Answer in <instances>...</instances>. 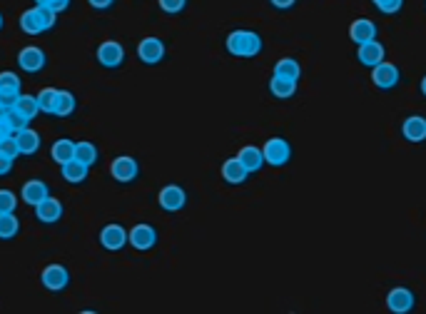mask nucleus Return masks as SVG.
Wrapping results in <instances>:
<instances>
[{
  "label": "nucleus",
  "mask_w": 426,
  "mask_h": 314,
  "mask_svg": "<svg viewBox=\"0 0 426 314\" xmlns=\"http://www.w3.org/2000/svg\"><path fill=\"white\" fill-rule=\"evenodd\" d=\"M155 242H157V230L153 225L140 222L127 232V244H132L137 252H148V249L155 247Z\"/></svg>",
  "instance_id": "5"
},
{
  "label": "nucleus",
  "mask_w": 426,
  "mask_h": 314,
  "mask_svg": "<svg viewBox=\"0 0 426 314\" xmlns=\"http://www.w3.org/2000/svg\"><path fill=\"white\" fill-rule=\"evenodd\" d=\"M224 45L235 58H254L262 53V38L254 30H232Z\"/></svg>",
  "instance_id": "1"
},
{
  "label": "nucleus",
  "mask_w": 426,
  "mask_h": 314,
  "mask_svg": "<svg viewBox=\"0 0 426 314\" xmlns=\"http://www.w3.org/2000/svg\"><path fill=\"white\" fill-rule=\"evenodd\" d=\"M269 3H272L277 11H290V8H295L297 0H269Z\"/></svg>",
  "instance_id": "40"
},
{
  "label": "nucleus",
  "mask_w": 426,
  "mask_h": 314,
  "mask_svg": "<svg viewBox=\"0 0 426 314\" xmlns=\"http://www.w3.org/2000/svg\"><path fill=\"white\" fill-rule=\"evenodd\" d=\"M110 175L115 177L117 182H122V185H127V182H132L140 175V165H137V160L130 157V155H120V157H115L112 165H110Z\"/></svg>",
  "instance_id": "10"
},
{
  "label": "nucleus",
  "mask_w": 426,
  "mask_h": 314,
  "mask_svg": "<svg viewBox=\"0 0 426 314\" xmlns=\"http://www.w3.org/2000/svg\"><path fill=\"white\" fill-rule=\"evenodd\" d=\"M269 93H272L274 98H279V100H287V98H292V95L297 93V83H295V80H287V77L272 75V80H269Z\"/></svg>",
  "instance_id": "26"
},
{
  "label": "nucleus",
  "mask_w": 426,
  "mask_h": 314,
  "mask_svg": "<svg viewBox=\"0 0 426 314\" xmlns=\"http://www.w3.org/2000/svg\"><path fill=\"white\" fill-rule=\"evenodd\" d=\"M20 232V220L15 212H3L0 215V240H13Z\"/></svg>",
  "instance_id": "28"
},
{
  "label": "nucleus",
  "mask_w": 426,
  "mask_h": 314,
  "mask_svg": "<svg viewBox=\"0 0 426 314\" xmlns=\"http://www.w3.org/2000/svg\"><path fill=\"white\" fill-rule=\"evenodd\" d=\"M53 25H55V13L43 6L27 8L20 15V30L25 35H43L48 30H53Z\"/></svg>",
  "instance_id": "2"
},
{
  "label": "nucleus",
  "mask_w": 426,
  "mask_h": 314,
  "mask_svg": "<svg viewBox=\"0 0 426 314\" xmlns=\"http://www.w3.org/2000/svg\"><path fill=\"white\" fill-rule=\"evenodd\" d=\"M272 75L277 77H287V80H295V83H299L302 77V65L295 60V58H282V60L274 63V72Z\"/></svg>",
  "instance_id": "25"
},
{
  "label": "nucleus",
  "mask_w": 426,
  "mask_h": 314,
  "mask_svg": "<svg viewBox=\"0 0 426 314\" xmlns=\"http://www.w3.org/2000/svg\"><path fill=\"white\" fill-rule=\"evenodd\" d=\"M237 160L247 167V172H259L264 167V155H262V148H254V145H247L237 152Z\"/></svg>",
  "instance_id": "20"
},
{
  "label": "nucleus",
  "mask_w": 426,
  "mask_h": 314,
  "mask_svg": "<svg viewBox=\"0 0 426 314\" xmlns=\"http://www.w3.org/2000/svg\"><path fill=\"white\" fill-rule=\"evenodd\" d=\"M349 38H351V43H356V45L377 40V25H374V20H369V18H356V20L349 25Z\"/></svg>",
  "instance_id": "16"
},
{
  "label": "nucleus",
  "mask_w": 426,
  "mask_h": 314,
  "mask_svg": "<svg viewBox=\"0 0 426 314\" xmlns=\"http://www.w3.org/2000/svg\"><path fill=\"white\" fill-rule=\"evenodd\" d=\"M399 77H401V72L394 63L382 60L379 65L372 67V83L377 85L379 90H394L399 85Z\"/></svg>",
  "instance_id": "7"
},
{
  "label": "nucleus",
  "mask_w": 426,
  "mask_h": 314,
  "mask_svg": "<svg viewBox=\"0 0 426 314\" xmlns=\"http://www.w3.org/2000/svg\"><path fill=\"white\" fill-rule=\"evenodd\" d=\"M18 207V195L13 190H0V215L3 212H15Z\"/></svg>",
  "instance_id": "32"
},
{
  "label": "nucleus",
  "mask_w": 426,
  "mask_h": 314,
  "mask_svg": "<svg viewBox=\"0 0 426 314\" xmlns=\"http://www.w3.org/2000/svg\"><path fill=\"white\" fill-rule=\"evenodd\" d=\"M100 244L110 252H117L127 244V230L117 222H110L100 230Z\"/></svg>",
  "instance_id": "11"
},
{
  "label": "nucleus",
  "mask_w": 426,
  "mask_h": 314,
  "mask_svg": "<svg viewBox=\"0 0 426 314\" xmlns=\"http://www.w3.org/2000/svg\"><path fill=\"white\" fill-rule=\"evenodd\" d=\"M40 282L50 292H63L70 284V272H67L65 265H48L40 275Z\"/></svg>",
  "instance_id": "8"
},
{
  "label": "nucleus",
  "mask_w": 426,
  "mask_h": 314,
  "mask_svg": "<svg viewBox=\"0 0 426 314\" xmlns=\"http://www.w3.org/2000/svg\"><path fill=\"white\" fill-rule=\"evenodd\" d=\"M63 202L55 197H48L43 199V202L35 207V217H38V222H43V225H55V222L63 220Z\"/></svg>",
  "instance_id": "15"
},
{
  "label": "nucleus",
  "mask_w": 426,
  "mask_h": 314,
  "mask_svg": "<svg viewBox=\"0 0 426 314\" xmlns=\"http://www.w3.org/2000/svg\"><path fill=\"white\" fill-rule=\"evenodd\" d=\"M421 93H424V95H426V75H424V77H421Z\"/></svg>",
  "instance_id": "43"
},
{
  "label": "nucleus",
  "mask_w": 426,
  "mask_h": 314,
  "mask_svg": "<svg viewBox=\"0 0 426 314\" xmlns=\"http://www.w3.org/2000/svg\"><path fill=\"white\" fill-rule=\"evenodd\" d=\"M3 122H6V127L11 130L13 135H15L18 130H22V127L30 125V120H27V117H22L20 112L15 110V107H8V110H6V117H3Z\"/></svg>",
  "instance_id": "30"
},
{
  "label": "nucleus",
  "mask_w": 426,
  "mask_h": 314,
  "mask_svg": "<svg viewBox=\"0 0 426 314\" xmlns=\"http://www.w3.org/2000/svg\"><path fill=\"white\" fill-rule=\"evenodd\" d=\"M55 95H58V90L55 88H43L35 98H38V107L40 112H45V115H53L55 110Z\"/></svg>",
  "instance_id": "31"
},
{
  "label": "nucleus",
  "mask_w": 426,
  "mask_h": 314,
  "mask_svg": "<svg viewBox=\"0 0 426 314\" xmlns=\"http://www.w3.org/2000/svg\"><path fill=\"white\" fill-rule=\"evenodd\" d=\"M416 304V297L411 289H406V287H394L392 292L387 294V307L392 309L394 314H406L411 312Z\"/></svg>",
  "instance_id": "12"
},
{
  "label": "nucleus",
  "mask_w": 426,
  "mask_h": 314,
  "mask_svg": "<svg viewBox=\"0 0 426 314\" xmlns=\"http://www.w3.org/2000/svg\"><path fill=\"white\" fill-rule=\"evenodd\" d=\"M15 143H18V150H20V155H35L40 150V135L35 133L33 127L27 125L22 127V130H18L15 135Z\"/></svg>",
  "instance_id": "19"
},
{
  "label": "nucleus",
  "mask_w": 426,
  "mask_h": 314,
  "mask_svg": "<svg viewBox=\"0 0 426 314\" xmlns=\"http://www.w3.org/2000/svg\"><path fill=\"white\" fill-rule=\"evenodd\" d=\"M20 197H22V202L30 204V207H38L43 199L50 197V188L43 180H27L20 190Z\"/></svg>",
  "instance_id": "14"
},
{
  "label": "nucleus",
  "mask_w": 426,
  "mask_h": 314,
  "mask_svg": "<svg viewBox=\"0 0 426 314\" xmlns=\"http://www.w3.org/2000/svg\"><path fill=\"white\" fill-rule=\"evenodd\" d=\"M35 6L48 8V11H53L58 15V13H65L70 8V0H35Z\"/></svg>",
  "instance_id": "36"
},
{
  "label": "nucleus",
  "mask_w": 426,
  "mask_h": 314,
  "mask_svg": "<svg viewBox=\"0 0 426 314\" xmlns=\"http://www.w3.org/2000/svg\"><path fill=\"white\" fill-rule=\"evenodd\" d=\"M262 155H264V165L284 167L292 160V145L284 138H269L262 148Z\"/></svg>",
  "instance_id": "3"
},
{
  "label": "nucleus",
  "mask_w": 426,
  "mask_h": 314,
  "mask_svg": "<svg viewBox=\"0 0 426 314\" xmlns=\"http://www.w3.org/2000/svg\"><path fill=\"white\" fill-rule=\"evenodd\" d=\"M50 157H53L58 165H65V162L75 160V143L67 138H60L58 143H53V148H50Z\"/></svg>",
  "instance_id": "23"
},
{
  "label": "nucleus",
  "mask_w": 426,
  "mask_h": 314,
  "mask_svg": "<svg viewBox=\"0 0 426 314\" xmlns=\"http://www.w3.org/2000/svg\"><path fill=\"white\" fill-rule=\"evenodd\" d=\"M75 107H77L75 95H72L70 90H58V95H55V110H53V115L70 117L72 112H75Z\"/></svg>",
  "instance_id": "24"
},
{
  "label": "nucleus",
  "mask_w": 426,
  "mask_h": 314,
  "mask_svg": "<svg viewBox=\"0 0 426 314\" xmlns=\"http://www.w3.org/2000/svg\"><path fill=\"white\" fill-rule=\"evenodd\" d=\"M157 202L164 212H180L187 204V192L180 188V185H164L157 195Z\"/></svg>",
  "instance_id": "9"
},
{
  "label": "nucleus",
  "mask_w": 426,
  "mask_h": 314,
  "mask_svg": "<svg viewBox=\"0 0 426 314\" xmlns=\"http://www.w3.org/2000/svg\"><path fill=\"white\" fill-rule=\"evenodd\" d=\"M60 172H63V180H65V182H70V185H82V182L88 180L90 167L82 165L80 160H70V162H65V165L60 167Z\"/></svg>",
  "instance_id": "22"
},
{
  "label": "nucleus",
  "mask_w": 426,
  "mask_h": 314,
  "mask_svg": "<svg viewBox=\"0 0 426 314\" xmlns=\"http://www.w3.org/2000/svg\"><path fill=\"white\" fill-rule=\"evenodd\" d=\"M0 90H20V77L11 70L0 72Z\"/></svg>",
  "instance_id": "34"
},
{
  "label": "nucleus",
  "mask_w": 426,
  "mask_h": 314,
  "mask_svg": "<svg viewBox=\"0 0 426 314\" xmlns=\"http://www.w3.org/2000/svg\"><path fill=\"white\" fill-rule=\"evenodd\" d=\"M45 60H48L45 53L40 48H35V45H27V48H22L18 53V65L25 72H40L45 67Z\"/></svg>",
  "instance_id": "13"
},
{
  "label": "nucleus",
  "mask_w": 426,
  "mask_h": 314,
  "mask_svg": "<svg viewBox=\"0 0 426 314\" xmlns=\"http://www.w3.org/2000/svg\"><path fill=\"white\" fill-rule=\"evenodd\" d=\"M100 152L98 148H95L93 143H88V140H82V143H75V160H80L82 165L93 167L95 162H98Z\"/></svg>",
  "instance_id": "27"
},
{
  "label": "nucleus",
  "mask_w": 426,
  "mask_h": 314,
  "mask_svg": "<svg viewBox=\"0 0 426 314\" xmlns=\"http://www.w3.org/2000/svg\"><path fill=\"white\" fill-rule=\"evenodd\" d=\"M401 135L409 143H424L426 140V117L424 115H411L401 125Z\"/></svg>",
  "instance_id": "18"
},
{
  "label": "nucleus",
  "mask_w": 426,
  "mask_h": 314,
  "mask_svg": "<svg viewBox=\"0 0 426 314\" xmlns=\"http://www.w3.org/2000/svg\"><path fill=\"white\" fill-rule=\"evenodd\" d=\"M372 3L384 15H394V13H399L401 6H404V0H372Z\"/></svg>",
  "instance_id": "33"
},
{
  "label": "nucleus",
  "mask_w": 426,
  "mask_h": 314,
  "mask_svg": "<svg viewBox=\"0 0 426 314\" xmlns=\"http://www.w3.org/2000/svg\"><path fill=\"white\" fill-rule=\"evenodd\" d=\"M167 55V48H164V40L160 38H142L137 45V58H140L145 65H160Z\"/></svg>",
  "instance_id": "4"
},
{
  "label": "nucleus",
  "mask_w": 426,
  "mask_h": 314,
  "mask_svg": "<svg viewBox=\"0 0 426 314\" xmlns=\"http://www.w3.org/2000/svg\"><path fill=\"white\" fill-rule=\"evenodd\" d=\"M13 165H15V162H13V157H8V155L0 150V177L8 175V172L13 170Z\"/></svg>",
  "instance_id": "39"
},
{
  "label": "nucleus",
  "mask_w": 426,
  "mask_h": 314,
  "mask_svg": "<svg viewBox=\"0 0 426 314\" xmlns=\"http://www.w3.org/2000/svg\"><path fill=\"white\" fill-rule=\"evenodd\" d=\"M8 138H13V133H11V130H8V127H6V122L0 120V145L6 143Z\"/></svg>",
  "instance_id": "42"
},
{
  "label": "nucleus",
  "mask_w": 426,
  "mask_h": 314,
  "mask_svg": "<svg viewBox=\"0 0 426 314\" xmlns=\"http://www.w3.org/2000/svg\"><path fill=\"white\" fill-rule=\"evenodd\" d=\"M6 110H8V107H3V105H0V120L6 117Z\"/></svg>",
  "instance_id": "44"
},
{
  "label": "nucleus",
  "mask_w": 426,
  "mask_h": 314,
  "mask_svg": "<svg viewBox=\"0 0 426 314\" xmlns=\"http://www.w3.org/2000/svg\"><path fill=\"white\" fill-rule=\"evenodd\" d=\"M160 11H164L167 15H177L187 8V0H157Z\"/></svg>",
  "instance_id": "35"
},
{
  "label": "nucleus",
  "mask_w": 426,
  "mask_h": 314,
  "mask_svg": "<svg viewBox=\"0 0 426 314\" xmlns=\"http://www.w3.org/2000/svg\"><path fill=\"white\" fill-rule=\"evenodd\" d=\"M88 3L95 8V11H108V8H112L115 0H88Z\"/></svg>",
  "instance_id": "41"
},
{
  "label": "nucleus",
  "mask_w": 426,
  "mask_h": 314,
  "mask_svg": "<svg viewBox=\"0 0 426 314\" xmlns=\"http://www.w3.org/2000/svg\"><path fill=\"white\" fill-rule=\"evenodd\" d=\"M13 107H15V110L20 112L22 117H27V120H33V117L40 112L38 98H35V95H25V93H22L20 98H18V103L13 105Z\"/></svg>",
  "instance_id": "29"
},
{
  "label": "nucleus",
  "mask_w": 426,
  "mask_h": 314,
  "mask_svg": "<svg viewBox=\"0 0 426 314\" xmlns=\"http://www.w3.org/2000/svg\"><path fill=\"white\" fill-rule=\"evenodd\" d=\"M222 177L227 185H242V182L250 177V172H247V167L242 165L237 157H230V160H224L222 165Z\"/></svg>",
  "instance_id": "21"
},
{
  "label": "nucleus",
  "mask_w": 426,
  "mask_h": 314,
  "mask_svg": "<svg viewBox=\"0 0 426 314\" xmlns=\"http://www.w3.org/2000/svg\"><path fill=\"white\" fill-rule=\"evenodd\" d=\"M20 95H22L20 90H0V105H3V107H13Z\"/></svg>",
  "instance_id": "37"
},
{
  "label": "nucleus",
  "mask_w": 426,
  "mask_h": 314,
  "mask_svg": "<svg viewBox=\"0 0 426 314\" xmlns=\"http://www.w3.org/2000/svg\"><path fill=\"white\" fill-rule=\"evenodd\" d=\"M95 55H98V63L103 67L115 70V67H120L122 63H125V48H122L117 40H105V43H100Z\"/></svg>",
  "instance_id": "6"
},
{
  "label": "nucleus",
  "mask_w": 426,
  "mask_h": 314,
  "mask_svg": "<svg viewBox=\"0 0 426 314\" xmlns=\"http://www.w3.org/2000/svg\"><path fill=\"white\" fill-rule=\"evenodd\" d=\"M0 150H3V152H6L8 157H13V160H15L18 155H20V150H18V143H15V138H8L6 143L0 145Z\"/></svg>",
  "instance_id": "38"
},
{
  "label": "nucleus",
  "mask_w": 426,
  "mask_h": 314,
  "mask_svg": "<svg viewBox=\"0 0 426 314\" xmlns=\"http://www.w3.org/2000/svg\"><path fill=\"white\" fill-rule=\"evenodd\" d=\"M384 55H387V50H384L382 43H377V40H369V43H361L359 50H356V58H359V63L364 67H374L379 65V63L384 60Z\"/></svg>",
  "instance_id": "17"
},
{
  "label": "nucleus",
  "mask_w": 426,
  "mask_h": 314,
  "mask_svg": "<svg viewBox=\"0 0 426 314\" xmlns=\"http://www.w3.org/2000/svg\"><path fill=\"white\" fill-rule=\"evenodd\" d=\"M0 30H3V13H0Z\"/></svg>",
  "instance_id": "45"
}]
</instances>
